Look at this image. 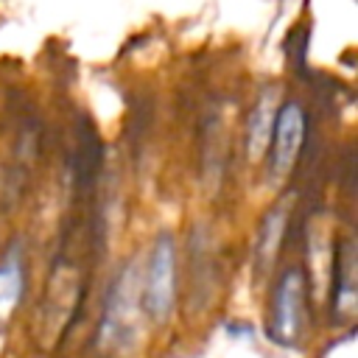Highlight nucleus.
Instances as JSON below:
<instances>
[{"instance_id": "1", "label": "nucleus", "mask_w": 358, "mask_h": 358, "mask_svg": "<svg viewBox=\"0 0 358 358\" xmlns=\"http://www.w3.org/2000/svg\"><path fill=\"white\" fill-rule=\"evenodd\" d=\"M140 288H143V274L140 266L131 260L120 268L115 282L109 285L101 327H98V341L103 347H129L137 330L140 319Z\"/></svg>"}, {"instance_id": "2", "label": "nucleus", "mask_w": 358, "mask_h": 358, "mask_svg": "<svg viewBox=\"0 0 358 358\" xmlns=\"http://www.w3.org/2000/svg\"><path fill=\"white\" fill-rule=\"evenodd\" d=\"M176 296V243L173 235H159L151 246L148 268L143 274L140 305L151 322H165L173 310Z\"/></svg>"}, {"instance_id": "3", "label": "nucleus", "mask_w": 358, "mask_h": 358, "mask_svg": "<svg viewBox=\"0 0 358 358\" xmlns=\"http://www.w3.org/2000/svg\"><path fill=\"white\" fill-rule=\"evenodd\" d=\"M305 319V274L291 266L282 271L274 288V316H271V338L280 344H294Z\"/></svg>"}, {"instance_id": "4", "label": "nucleus", "mask_w": 358, "mask_h": 358, "mask_svg": "<svg viewBox=\"0 0 358 358\" xmlns=\"http://www.w3.org/2000/svg\"><path fill=\"white\" fill-rule=\"evenodd\" d=\"M305 109L299 101H288L277 109V117H274V129H271V168H274V176L282 179L294 171L296 165V157L302 151V143H305Z\"/></svg>"}, {"instance_id": "5", "label": "nucleus", "mask_w": 358, "mask_h": 358, "mask_svg": "<svg viewBox=\"0 0 358 358\" xmlns=\"http://www.w3.org/2000/svg\"><path fill=\"white\" fill-rule=\"evenodd\" d=\"M274 117H277V90L271 87V90H263V95L257 98V103H255V109L249 112V120H246V151H249V159H260L268 151Z\"/></svg>"}, {"instance_id": "6", "label": "nucleus", "mask_w": 358, "mask_h": 358, "mask_svg": "<svg viewBox=\"0 0 358 358\" xmlns=\"http://www.w3.org/2000/svg\"><path fill=\"white\" fill-rule=\"evenodd\" d=\"M285 224H288V201L277 204L266 221H263V229H260V241H257V260L260 266H271L277 252H280V243H282V235H285Z\"/></svg>"}, {"instance_id": "7", "label": "nucleus", "mask_w": 358, "mask_h": 358, "mask_svg": "<svg viewBox=\"0 0 358 358\" xmlns=\"http://www.w3.org/2000/svg\"><path fill=\"white\" fill-rule=\"evenodd\" d=\"M338 291H336V313L341 319H350L355 313V260H352V243L344 241L338 252Z\"/></svg>"}, {"instance_id": "8", "label": "nucleus", "mask_w": 358, "mask_h": 358, "mask_svg": "<svg viewBox=\"0 0 358 358\" xmlns=\"http://www.w3.org/2000/svg\"><path fill=\"white\" fill-rule=\"evenodd\" d=\"M20 294H22V266L17 252H8V257L0 266V319H6L17 308Z\"/></svg>"}]
</instances>
